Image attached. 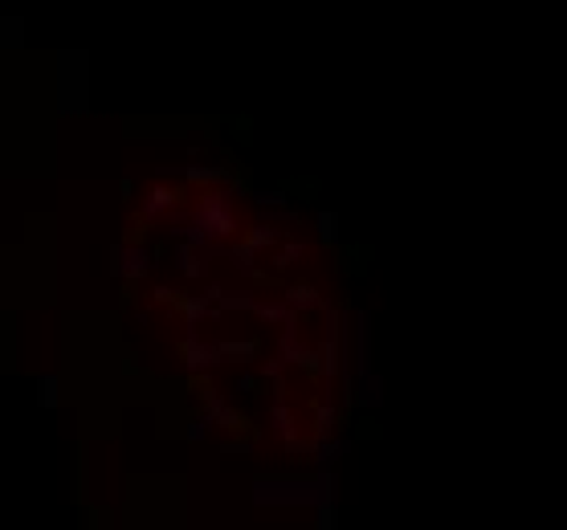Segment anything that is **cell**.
Returning <instances> with one entry per match:
<instances>
[{
	"instance_id": "1",
	"label": "cell",
	"mask_w": 567,
	"mask_h": 530,
	"mask_svg": "<svg viewBox=\"0 0 567 530\" xmlns=\"http://www.w3.org/2000/svg\"><path fill=\"white\" fill-rule=\"evenodd\" d=\"M290 298H294V302H314V290H310V286H294Z\"/></svg>"
}]
</instances>
